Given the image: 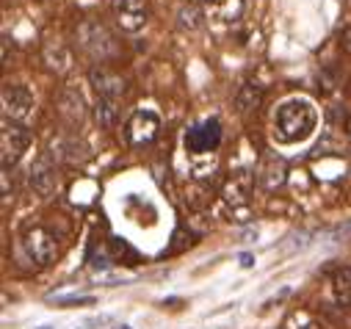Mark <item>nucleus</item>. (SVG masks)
<instances>
[{"instance_id": "1", "label": "nucleus", "mask_w": 351, "mask_h": 329, "mask_svg": "<svg viewBox=\"0 0 351 329\" xmlns=\"http://www.w3.org/2000/svg\"><path fill=\"white\" fill-rule=\"evenodd\" d=\"M318 125V111L307 97H291L285 100L274 114V136L282 144L304 141Z\"/></svg>"}, {"instance_id": "2", "label": "nucleus", "mask_w": 351, "mask_h": 329, "mask_svg": "<svg viewBox=\"0 0 351 329\" xmlns=\"http://www.w3.org/2000/svg\"><path fill=\"white\" fill-rule=\"evenodd\" d=\"M77 42H80V47L89 53L92 58L106 61V58L117 56L114 34H111L103 23H97V20H83V23L77 25Z\"/></svg>"}, {"instance_id": "3", "label": "nucleus", "mask_w": 351, "mask_h": 329, "mask_svg": "<svg viewBox=\"0 0 351 329\" xmlns=\"http://www.w3.org/2000/svg\"><path fill=\"white\" fill-rule=\"evenodd\" d=\"M23 249L28 252V258L36 263V266H50L58 252H61V241L58 235L50 230V227H31L25 235H23Z\"/></svg>"}, {"instance_id": "4", "label": "nucleus", "mask_w": 351, "mask_h": 329, "mask_svg": "<svg viewBox=\"0 0 351 329\" xmlns=\"http://www.w3.org/2000/svg\"><path fill=\"white\" fill-rule=\"evenodd\" d=\"M28 144H31V130L23 122L3 119V133H0V160H3V172H9L23 158Z\"/></svg>"}, {"instance_id": "5", "label": "nucleus", "mask_w": 351, "mask_h": 329, "mask_svg": "<svg viewBox=\"0 0 351 329\" xmlns=\"http://www.w3.org/2000/svg\"><path fill=\"white\" fill-rule=\"evenodd\" d=\"M31 188L42 197V199H50L56 191H58V169H56V160L50 152H42L34 167H31Z\"/></svg>"}, {"instance_id": "6", "label": "nucleus", "mask_w": 351, "mask_h": 329, "mask_svg": "<svg viewBox=\"0 0 351 329\" xmlns=\"http://www.w3.org/2000/svg\"><path fill=\"white\" fill-rule=\"evenodd\" d=\"M0 100H3L6 119H12V122H25L34 114V95L20 84H6Z\"/></svg>"}, {"instance_id": "7", "label": "nucleus", "mask_w": 351, "mask_h": 329, "mask_svg": "<svg viewBox=\"0 0 351 329\" xmlns=\"http://www.w3.org/2000/svg\"><path fill=\"white\" fill-rule=\"evenodd\" d=\"M221 144V122L219 119H205L202 125H194L186 133V149L194 155L213 152Z\"/></svg>"}, {"instance_id": "8", "label": "nucleus", "mask_w": 351, "mask_h": 329, "mask_svg": "<svg viewBox=\"0 0 351 329\" xmlns=\"http://www.w3.org/2000/svg\"><path fill=\"white\" fill-rule=\"evenodd\" d=\"M254 178H257V183L266 188V191H277V188L285 186V180H288V163H285V158H280L277 152L263 155Z\"/></svg>"}, {"instance_id": "9", "label": "nucleus", "mask_w": 351, "mask_h": 329, "mask_svg": "<svg viewBox=\"0 0 351 329\" xmlns=\"http://www.w3.org/2000/svg\"><path fill=\"white\" fill-rule=\"evenodd\" d=\"M158 130H160V119H158V114H152V111H136V114L130 117L128 127H125L128 141H130L133 147L149 144V141L158 136Z\"/></svg>"}, {"instance_id": "10", "label": "nucleus", "mask_w": 351, "mask_h": 329, "mask_svg": "<svg viewBox=\"0 0 351 329\" xmlns=\"http://www.w3.org/2000/svg\"><path fill=\"white\" fill-rule=\"evenodd\" d=\"M114 14L117 23L122 25V31H141L147 23V3L144 0H114Z\"/></svg>"}, {"instance_id": "11", "label": "nucleus", "mask_w": 351, "mask_h": 329, "mask_svg": "<svg viewBox=\"0 0 351 329\" xmlns=\"http://www.w3.org/2000/svg\"><path fill=\"white\" fill-rule=\"evenodd\" d=\"M50 155L56 160H66V163H83L89 158V147H86L75 133H66V136H56L50 141Z\"/></svg>"}, {"instance_id": "12", "label": "nucleus", "mask_w": 351, "mask_h": 329, "mask_svg": "<svg viewBox=\"0 0 351 329\" xmlns=\"http://www.w3.org/2000/svg\"><path fill=\"white\" fill-rule=\"evenodd\" d=\"M89 80H92L97 97H111V100H119V97L125 95V86H128L122 75H117V72H111V69H106V66L92 69V72H89Z\"/></svg>"}, {"instance_id": "13", "label": "nucleus", "mask_w": 351, "mask_h": 329, "mask_svg": "<svg viewBox=\"0 0 351 329\" xmlns=\"http://www.w3.org/2000/svg\"><path fill=\"white\" fill-rule=\"evenodd\" d=\"M58 114L69 127H80L86 119V103L77 89H64L58 95Z\"/></svg>"}, {"instance_id": "14", "label": "nucleus", "mask_w": 351, "mask_h": 329, "mask_svg": "<svg viewBox=\"0 0 351 329\" xmlns=\"http://www.w3.org/2000/svg\"><path fill=\"white\" fill-rule=\"evenodd\" d=\"M254 175H249V172H232L230 178H227V183H224V199L230 202V205H246L249 202V197H252V188H254Z\"/></svg>"}, {"instance_id": "15", "label": "nucleus", "mask_w": 351, "mask_h": 329, "mask_svg": "<svg viewBox=\"0 0 351 329\" xmlns=\"http://www.w3.org/2000/svg\"><path fill=\"white\" fill-rule=\"evenodd\" d=\"M208 20L216 23H235L243 14V0H199Z\"/></svg>"}, {"instance_id": "16", "label": "nucleus", "mask_w": 351, "mask_h": 329, "mask_svg": "<svg viewBox=\"0 0 351 329\" xmlns=\"http://www.w3.org/2000/svg\"><path fill=\"white\" fill-rule=\"evenodd\" d=\"M42 56H45V64H47L53 72H58V75L66 72L69 64H72V56H69V50H66V45H64L61 39H50V42H45Z\"/></svg>"}, {"instance_id": "17", "label": "nucleus", "mask_w": 351, "mask_h": 329, "mask_svg": "<svg viewBox=\"0 0 351 329\" xmlns=\"http://www.w3.org/2000/svg\"><path fill=\"white\" fill-rule=\"evenodd\" d=\"M260 106H263V86L249 80V84H243L235 95V108H238V114H252Z\"/></svg>"}, {"instance_id": "18", "label": "nucleus", "mask_w": 351, "mask_h": 329, "mask_svg": "<svg viewBox=\"0 0 351 329\" xmlns=\"http://www.w3.org/2000/svg\"><path fill=\"white\" fill-rule=\"evenodd\" d=\"M332 293H335V302L340 307H351V269L348 266L335 269V274H332Z\"/></svg>"}, {"instance_id": "19", "label": "nucleus", "mask_w": 351, "mask_h": 329, "mask_svg": "<svg viewBox=\"0 0 351 329\" xmlns=\"http://www.w3.org/2000/svg\"><path fill=\"white\" fill-rule=\"evenodd\" d=\"M95 119L100 122V127L111 130L117 127L119 122V100H111V97H97V106H95Z\"/></svg>"}, {"instance_id": "20", "label": "nucleus", "mask_w": 351, "mask_h": 329, "mask_svg": "<svg viewBox=\"0 0 351 329\" xmlns=\"http://www.w3.org/2000/svg\"><path fill=\"white\" fill-rule=\"evenodd\" d=\"M205 9L199 6V3H191V6H183L180 9V14H178V25L183 28V31H189V34H194V31H202V25H205Z\"/></svg>"}, {"instance_id": "21", "label": "nucleus", "mask_w": 351, "mask_h": 329, "mask_svg": "<svg viewBox=\"0 0 351 329\" xmlns=\"http://www.w3.org/2000/svg\"><path fill=\"white\" fill-rule=\"evenodd\" d=\"M171 241H174V243L169 246V255H178V252L189 249V246H194L197 235H194V232H189L186 227H178V230H174V238H171Z\"/></svg>"}, {"instance_id": "22", "label": "nucleus", "mask_w": 351, "mask_h": 329, "mask_svg": "<svg viewBox=\"0 0 351 329\" xmlns=\"http://www.w3.org/2000/svg\"><path fill=\"white\" fill-rule=\"evenodd\" d=\"M56 304H61V307H69V304H95L97 299L95 296H58V299H53Z\"/></svg>"}, {"instance_id": "23", "label": "nucleus", "mask_w": 351, "mask_h": 329, "mask_svg": "<svg viewBox=\"0 0 351 329\" xmlns=\"http://www.w3.org/2000/svg\"><path fill=\"white\" fill-rule=\"evenodd\" d=\"M241 266H243V269H249V266H254V260H252V255H241Z\"/></svg>"}, {"instance_id": "24", "label": "nucleus", "mask_w": 351, "mask_h": 329, "mask_svg": "<svg viewBox=\"0 0 351 329\" xmlns=\"http://www.w3.org/2000/svg\"><path fill=\"white\" fill-rule=\"evenodd\" d=\"M343 47L351 53V31H346V34H343Z\"/></svg>"}, {"instance_id": "25", "label": "nucleus", "mask_w": 351, "mask_h": 329, "mask_svg": "<svg viewBox=\"0 0 351 329\" xmlns=\"http://www.w3.org/2000/svg\"><path fill=\"white\" fill-rule=\"evenodd\" d=\"M304 329H326V326H318V324H307Z\"/></svg>"}, {"instance_id": "26", "label": "nucleus", "mask_w": 351, "mask_h": 329, "mask_svg": "<svg viewBox=\"0 0 351 329\" xmlns=\"http://www.w3.org/2000/svg\"><path fill=\"white\" fill-rule=\"evenodd\" d=\"M348 130H351V122H348Z\"/></svg>"}, {"instance_id": "27", "label": "nucleus", "mask_w": 351, "mask_h": 329, "mask_svg": "<svg viewBox=\"0 0 351 329\" xmlns=\"http://www.w3.org/2000/svg\"><path fill=\"white\" fill-rule=\"evenodd\" d=\"M122 329H128V326H122Z\"/></svg>"}]
</instances>
